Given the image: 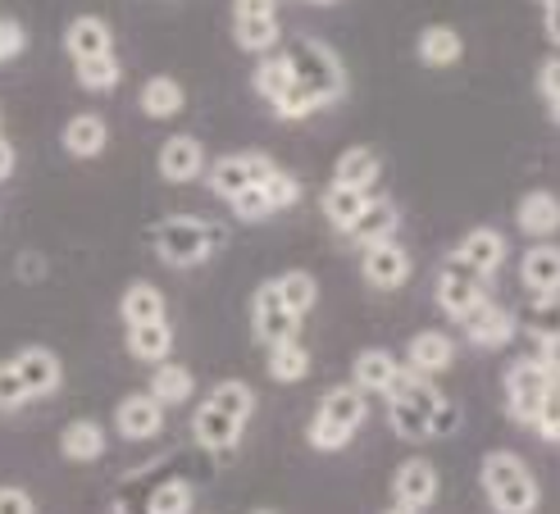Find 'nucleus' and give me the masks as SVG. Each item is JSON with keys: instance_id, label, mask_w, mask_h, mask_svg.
<instances>
[{"instance_id": "nucleus-46", "label": "nucleus", "mask_w": 560, "mask_h": 514, "mask_svg": "<svg viewBox=\"0 0 560 514\" xmlns=\"http://www.w3.org/2000/svg\"><path fill=\"white\" fill-rule=\"evenodd\" d=\"M460 428V410L452 406V401H442L433 414H429V437H452Z\"/></svg>"}, {"instance_id": "nucleus-4", "label": "nucleus", "mask_w": 560, "mask_h": 514, "mask_svg": "<svg viewBox=\"0 0 560 514\" xmlns=\"http://www.w3.org/2000/svg\"><path fill=\"white\" fill-rule=\"evenodd\" d=\"M370 406H365V392L360 387H332L324 392V401L315 410V423H311V446L315 451H342L355 428L365 423Z\"/></svg>"}, {"instance_id": "nucleus-25", "label": "nucleus", "mask_w": 560, "mask_h": 514, "mask_svg": "<svg viewBox=\"0 0 560 514\" xmlns=\"http://www.w3.org/2000/svg\"><path fill=\"white\" fill-rule=\"evenodd\" d=\"M415 50H419V60H424L429 69H446V65H456L460 55H465V42H460L456 27L433 23V27H424V33H419Z\"/></svg>"}, {"instance_id": "nucleus-19", "label": "nucleus", "mask_w": 560, "mask_h": 514, "mask_svg": "<svg viewBox=\"0 0 560 514\" xmlns=\"http://www.w3.org/2000/svg\"><path fill=\"white\" fill-rule=\"evenodd\" d=\"M452 255H460V260H465L474 273L488 278V273L501 269V260H506V237L492 233V227H474V233H465V242H460Z\"/></svg>"}, {"instance_id": "nucleus-1", "label": "nucleus", "mask_w": 560, "mask_h": 514, "mask_svg": "<svg viewBox=\"0 0 560 514\" xmlns=\"http://www.w3.org/2000/svg\"><path fill=\"white\" fill-rule=\"evenodd\" d=\"M483 492L497 514H534L538 510V478L528 474V465L515 451H492L483 455Z\"/></svg>"}, {"instance_id": "nucleus-36", "label": "nucleus", "mask_w": 560, "mask_h": 514, "mask_svg": "<svg viewBox=\"0 0 560 514\" xmlns=\"http://www.w3.org/2000/svg\"><path fill=\"white\" fill-rule=\"evenodd\" d=\"M250 78H256V92H260L269 105H278V96L292 87V69H288L283 55H269V60H260Z\"/></svg>"}, {"instance_id": "nucleus-12", "label": "nucleus", "mask_w": 560, "mask_h": 514, "mask_svg": "<svg viewBox=\"0 0 560 514\" xmlns=\"http://www.w3.org/2000/svg\"><path fill=\"white\" fill-rule=\"evenodd\" d=\"M65 50H69L73 65L101 60V55H115V33H109V23L101 14H78L65 27Z\"/></svg>"}, {"instance_id": "nucleus-33", "label": "nucleus", "mask_w": 560, "mask_h": 514, "mask_svg": "<svg viewBox=\"0 0 560 514\" xmlns=\"http://www.w3.org/2000/svg\"><path fill=\"white\" fill-rule=\"evenodd\" d=\"M370 201H374V196H370V191H360V187H342V183H332V187L324 191V201H319V206H324L328 223H332V227H338V233H342V227H347V223H351V219H355L360 210H365Z\"/></svg>"}, {"instance_id": "nucleus-23", "label": "nucleus", "mask_w": 560, "mask_h": 514, "mask_svg": "<svg viewBox=\"0 0 560 514\" xmlns=\"http://www.w3.org/2000/svg\"><path fill=\"white\" fill-rule=\"evenodd\" d=\"M105 446H109L105 428L96 419H73V423H65V433H60V451H65V460H73V465L101 460Z\"/></svg>"}, {"instance_id": "nucleus-31", "label": "nucleus", "mask_w": 560, "mask_h": 514, "mask_svg": "<svg viewBox=\"0 0 560 514\" xmlns=\"http://www.w3.org/2000/svg\"><path fill=\"white\" fill-rule=\"evenodd\" d=\"M273 288H278V296H283V305L296 314V319H305V314L315 309V301H319V282L305 269H288L283 278H273Z\"/></svg>"}, {"instance_id": "nucleus-48", "label": "nucleus", "mask_w": 560, "mask_h": 514, "mask_svg": "<svg viewBox=\"0 0 560 514\" xmlns=\"http://www.w3.org/2000/svg\"><path fill=\"white\" fill-rule=\"evenodd\" d=\"M0 514H37V505L23 488H0Z\"/></svg>"}, {"instance_id": "nucleus-9", "label": "nucleus", "mask_w": 560, "mask_h": 514, "mask_svg": "<svg viewBox=\"0 0 560 514\" xmlns=\"http://www.w3.org/2000/svg\"><path fill=\"white\" fill-rule=\"evenodd\" d=\"M397 223H401V210L397 201H387V196H378V201H370L365 210H360L347 227H342V242L351 246H378V242H392V233H397Z\"/></svg>"}, {"instance_id": "nucleus-21", "label": "nucleus", "mask_w": 560, "mask_h": 514, "mask_svg": "<svg viewBox=\"0 0 560 514\" xmlns=\"http://www.w3.org/2000/svg\"><path fill=\"white\" fill-rule=\"evenodd\" d=\"M60 141H65V151L73 160H96L105 151V141H109V128H105L101 114H73V119L65 124Z\"/></svg>"}, {"instance_id": "nucleus-16", "label": "nucleus", "mask_w": 560, "mask_h": 514, "mask_svg": "<svg viewBox=\"0 0 560 514\" xmlns=\"http://www.w3.org/2000/svg\"><path fill=\"white\" fill-rule=\"evenodd\" d=\"M392 492H397V505L424 510V505H433V497H438V469L415 455V460H406V465L397 469V478H392Z\"/></svg>"}, {"instance_id": "nucleus-34", "label": "nucleus", "mask_w": 560, "mask_h": 514, "mask_svg": "<svg viewBox=\"0 0 560 514\" xmlns=\"http://www.w3.org/2000/svg\"><path fill=\"white\" fill-rule=\"evenodd\" d=\"M206 406L223 410V414H233V419H250V410H256V392H250V383L242 378H229V383H219L210 396H206Z\"/></svg>"}, {"instance_id": "nucleus-58", "label": "nucleus", "mask_w": 560, "mask_h": 514, "mask_svg": "<svg viewBox=\"0 0 560 514\" xmlns=\"http://www.w3.org/2000/svg\"><path fill=\"white\" fill-rule=\"evenodd\" d=\"M542 5H547V0H542Z\"/></svg>"}, {"instance_id": "nucleus-26", "label": "nucleus", "mask_w": 560, "mask_h": 514, "mask_svg": "<svg viewBox=\"0 0 560 514\" xmlns=\"http://www.w3.org/2000/svg\"><path fill=\"white\" fill-rule=\"evenodd\" d=\"M137 105H142L147 119H174V114H183L187 105V92H183V82L178 78H147V87L142 96H137Z\"/></svg>"}, {"instance_id": "nucleus-41", "label": "nucleus", "mask_w": 560, "mask_h": 514, "mask_svg": "<svg viewBox=\"0 0 560 514\" xmlns=\"http://www.w3.org/2000/svg\"><path fill=\"white\" fill-rule=\"evenodd\" d=\"M265 187V196H269V206H273V214L278 210H288V206H296L301 201V183L292 178V174H283V168H273V174L260 183Z\"/></svg>"}, {"instance_id": "nucleus-37", "label": "nucleus", "mask_w": 560, "mask_h": 514, "mask_svg": "<svg viewBox=\"0 0 560 514\" xmlns=\"http://www.w3.org/2000/svg\"><path fill=\"white\" fill-rule=\"evenodd\" d=\"M233 37L242 50H273L278 46V19H233Z\"/></svg>"}, {"instance_id": "nucleus-55", "label": "nucleus", "mask_w": 560, "mask_h": 514, "mask_svg": "<svg viewBox=\"0 0 560 514\" xmlns=\"http://www.w3.org/2000/svg\"><path fill=\"white\" fill-rule=\"evenodd\" d=\"M109 514H124V510H109Z\"/></svg>"}, {"instance_id": "nucleus-13", "label": "nucleus", "mask_w": 560, "mask_h": 514, "mask_svg": "<svg viewBox=\"0 0 560 514\" xmlns=\"http://www.w3.org/2000/svg\"><path fill=\"white\" fill-rule=\"evenodd\" d=\"M206 174V147L191 132H174L160 147V178L170 183H196Z\"/></svg>"}, {"instance_id": "nucleus-6", "label": "nucleus", "mask_w": 560, "mask_h": 514, "mask_svg": "<svg viewBox=\"0 0 560 514\" xmlns=\"http://www.w3.org/2000/svg\"><path fill=\"white\" fill-rule=\"evenodd\" d=\"M551 392V374L538 364V360H515L506 369V401H511V414L520 423H538V410Z\"/></svg>"}, {"instance_id": "nucleus-32", "label": "nucleus", "mask_w": 560, "mask_h": 514, "mask_svg": "<svg viewBox=\"0 0 560 514\" xmlns=\"http://www.w3.org/2000/svg\"><path fill=\"white\" fill-rule=\"evenodd\" d=\"M305 374H311V351H305L296 337L269 347V378L273 383H301Z\"/></svg>"}, {"instance_id": "nucleus-35", "label": "nucleus", "mask_w": 560, "mask_h": 514, "mask_svg": "<svg viewBox=\"0 0 560 514\" xmlns=\"http://www.w3.org/2000/svg\"><path fill=\"white\" fill-rule=\"evenodd\" d=\"M73 73H78V87H88V92H115L119 78H124V65H119V55H101V60L73 65Z\"/></svg>"}, {"instance_id": "nucleus-15", "label": "nucleus", "mask_w": 560, "mask_h": 514, "mask_svg": "<svg viewBox=\"0 0 560 514\" xmlns=\"http://www.w3.org/2000/svg\"><path fill=\"white\" fill-rule=\"evenodd\" d=\"M465 332H469V341L479 351H501V347H511V337H515V314L492 305V301H483L465 319Z\"/></svg>"}, {"instance_id": "nucleus-44", "label": "nucleus", "mask_w": 560, "mask_h": 514, "mask_svg": "<svg viewBox=\"0 0 560 514\" xmlns=\"http://www.w3.org/2000/svg\"><path fill=\"white\" fill-rule=\"evenodd\" d=\"M19 406H27V387L19 378L14 360H0V410H19Z\"/></svg>"}, {"instance_id": "nucleus-42", "label": "nucleus", "mask_w": 560, "mask_h": 514, "mask_svg": "<svg viewBox=\"0 0 560 514\" xmlns=\"http://www.w3.org/2000/svg\"><path fill=\"white\" fill-rule=\"evenodd\" d=\"M233 214L242 219V223H260V219H269L273 214V206H269V196H265V187H246L242 196H233Z\"/></svg>"}, {"instance_id": "nucleus-30", "label": "nucleus", "mask_w": 560, "mask_h": 514, "mask_svg": "<svg viewBox=\"0 0 560 514\" xmlns=\"http://www.w3.org/2000/svg\"><path fill=\"white\" fill-rule=\"evenodd\" d=\"M191 369L187 364H174V360H164L160 369H155V374H151V396H155V401L160 406H183L187 401V396H191Z\"/></svg>"}, {"instance_id": "nucleus-20", "label": "nucleus", "mask_w": 560, "mask_h": 514, "mask_svg": "<svg viewBox=\"0 0 560 514\" xmlns=\"http://www.w3.org/2000/svg\"><path fill=\"white\" fill-rule=\"evenodd\" d=\"M515 219H520V233L547 242L551 233H560V201L551 191H528L515 210Z\"/></svg>"}, {"instance_id": "nucleus-39", "label": "nucleus", "mask_w": 560, "mask_h": 514, "mask_svg": "<svg viewBox=\"0 0 560 514\" xmlns=\"http://www.w3.org/2000/svg\"><path fill=\"white\" fill-rule=\"evenodd\" d=\"M524 328L534 332L538 341L560 337V296H538L534 305L524 309Z\"/></svg>"}, {"instance_id": "nucleus-2", "label": "nucleus", "mask_w": 560, "mask_h": 514, "mask_svg": "<svg viewBox=\"0 0 560 514\" xmlns=\"http://www.w3.org/2000/svg\"><path fill=\"white\" fill-rule=\"evenodd\" d=\"M223 246V233L210 219H191V214H174L155 227V250L164 265L187 269V265H206L210 255Z\"/></svg>"}, {"instance_id": "nucleus-18", "label": "nucleus", "mask_w": 560, "mask_h": 514, "mask_svg": "<svg viewBox=\"0 0 560 514\" xmlns=\"http://www.w3.org/2000/svg\"><path fill=\"white\" fill-rule=\"evenodd\" d=\"M242 428H246L242 419L223 414L214 406H201L196 419H191V437H196V446H206V451H233L242 442Z\"/></svg>"}, {"instance_id": "nucleus-38", "label": "nucleus", "mask_w": 560, "mask_h": 514, "mask_svg": "<svg viewBox=\"0 0 560 514\" xmlns=\"http://www.w3.org/2000/svg\"><path fill=\"white\" fill-rule=\"evenodd\" d=\"M387 419H392V428H397V437H406V442L429 437V414L415 410L410 401H401V396H387Z\"/></svg>"}, {"instance_id": "nucleus-17", "label": "nucleus", "mask_w": 560, "mask_h": 514, "mask_svg": "<svg viewBox=\"0 0 560 514\" xmlns=\"http://www.w3.org/2000/svg\"><path fill=\"white\" fill-rule=\"evenodd\" d=\"M520 278H524V288H528V292H538V296H560V246L538 242L534 250H524Z\"/></svg>"}, {"instance_id": "nucleus-56", "label": "nucleus", "mask_w": 560, "mask_h": 514, "mask_svg": "<svg viewBox=\"0 0 560 514\" xmlns=\"http://www.w3.org/2000/svg\"><path fill=\"white\" fill-rule=\"evenodd\" d=\"M256 514H269V510H256Z\"/></svg>"}, {"instance_id": "nucleus-43", "label": "nucleus", "mask_w": 560, "mask_h": 514, "mask_svg": "<svg viewBox=\"0 0 560 514\" xmlns=\"http://www.w3.org/2000/svg\"><path fill=\"white\" fill-rule=\"evenodd\" d=\"M273 109H278V119H305V114H315V109H324V105H319L311 92H305L301 82H292V87H288L283 96H278V105H273Z\"/></svg>"}, {"instance_id": "nucleus-5", "label": "nucleus", "mask_w": 560, "mask_h": 514, "mask_svg": "<svg viewBox=\"0 0 560 514\" xmlns=\"http://www.w3.org/2000/svg\"><path fill=\"white\" fill-rule=\"evenodd\" d=\"M483 301H488L483 296V278L474 273L460 255H446V265L438 273V305H442V314H452V319L465 324Z\"/></svg>"}, {"instance_id": "nucleus-47", "label": "nucleus", "mask_w": 560, "mask_h": 514, "mask_svg": "<svg viewBox=\"0 0 560 514\" xmlns=\"http://www.w3.org/2000/svg\"><path fill=\"white\" fill-rule=\"evenodd\" d=\"M538 92L547 96V105L560 101V55H551V60L538 69Z\"/></svg>"}, {"instance_id": "nucleus-28", "label": "nucleus", "mask_w": 560, "mask_h": 514, "mask_svg": "<svg viewBox=\"0 0 560 514\" xmlns=\"http://www.w3.org/2000/svg\"><path fill=\"white\" fill-rule=\"evenodd\" d=\"M378 174H383L378 151H374V147H351V151H342V160H338V178H332V183L370 191V187L378 183Z\"/></svg>"}, {"instance_id": "nucleus-24", "label": "nucleus", "mask_w": 560, "mask_h": 514, "mask_svg": "<svg viewBox=\"0 0 560 514\" xmlns=\"http://www.w3.org/2000/svg\"><path fill=\"white\" fill-rule=\"evenodd\" d=\"M452 355H456V347H452V337L446 332H415L410 337V347H406V360H410V369L415 374H442L446 364H452Z\"/></svg>"}, {"instance_id": "nucleus-49", "label": "nucleus", "mask_w": 560, "mask_h": 514, "mask_svg": "<svg viewBox=\"0 0 560 514\" xmlns=\"http://www.w3.org/2000/svg\"><path fill=\"white\" fill-rule=\"evenodd\" d=\"M233 19H273V0H233Z\"/></svg>"}, {"instance_id": "nucleus-11", "label": "nucleus", "mask_w": 560, "mask_h": 514, "mask_svg": "<svg viewBox=\"0 0 560 514\" xmlns=\"http://www.w3.org/2000/svg\"><path fill=\"white\" fill-rule=\"evenodd\" d=\"M14 369H19L23 387H27V401L60 392V383H65V364H60V355L46 351V347H23V351L14 355Z\"/></svg>"}, {"instance_id": "nucleus-53", "label": "nucleus", "mask_w": 560, "mask_h": 514, "mask_svg": "<svg viewBox=\"0 0 560 514\" xmlns=\"http://www.w3.org/2000/svg\"><path fill=\"white\" fill-rule=\"evenodd\" d=\"M387 514H419V510H406V505H397V510H387Z\"/></svg>"}, {"instance_id": "nucleus-22", "label": "nucleus", "mask_w": 560, "mask_h": 514, "mask_svg": "<svg viewBox=\"0 0 560 514\" xmlns=\"http://www.w3.org/2000/svg\"><path fill=\"white\" fill-rule=\"evenodd\" d=\"M397 374H401L397 355L383 351V347H370V351H360V355H355V387H360V392L387 396L392 383H397Z\"/></svg>"}, {"instance_id": "nucleus-7", "label": "nucleus", "mask_w": 560, "mask_h": 514, "mask_svg": "<svg viewBox=\"0 0 560 514\" xmlns=\"http://www.w3.org/2000/svg\"><path fill=\"white\" fill-rule=\"evenodd\" d=\"M273 160L260 155V151H242V155H229V160H219L210 168V191L219 196V201H233V196H242L246 187H260L269 174H273Z\"/></svg>"}, {"instance_id": "nucleus-40", "label": "nucleus", "mask_w": 560, "mask_h": 514, "mask_svg": "<svg viewBox=\"0 0 560 514\" xmlns=\"http://www.w3.org/2000/svg\"><path fill=\"white\" fill-rule=\"evenodd\" d=\"M147 514H191V482H183V478L160 482L147 501Z\"/></svg>"}, {"instance_id": "nucleus-54", "label": "nucleus", "mask_w": 560, "mask_h": 514, "mask_svg": "<svg viewBox=\"0 0 560 514\" xmlns=\"http://www.w3.org/2000/svg\"><path fill=\"white\" fill-rule=\"evenodd\" d=\"M315 5H328V0H315Z\"/></svg>"}, {"instance_id": "nucleus-57", "label": "nucleus", "mask_w": 560, "mask_h": 514, "mask_svg": "<svg viewBox=\"0 0 560 514\" xmlns=\"http://www.w3.org/2000/svg\"><path fill=\"white\" fill-rule=\"evenodd\" d=\"M556 446H560V437H556Z\"/></svg>"}, {"instance_id": "nucleus-51", "label": "nucleus", "mask_w": 560, "mask_h": 514, "mask_svg": "<svg viewBox=\"0 0 560 514\" xmlns=\"http://www.w3.org/2000/svg\"><path fill=\"white\" fill-rule=\"evenodd\" d=\"M542 33H547V42L560 46V0H547L542 5Z\"/></svg>"}, {"instance_id": "nucleus-3", "label": "nucleus", "mask_w": 560, "mask_h": 514, "mask_svg": "<svg viewBox=\"0 0 560 514\" xmlns=\"http://www.w3.org/2000/svg\"><path fill=\"white\" fill-rule=\"evenodd\" d=\"M283 60H288V69H292V82H301L305 92H311L319 105H332L342 92H347V73H342V65H338V55H332L324 42H292L288 50H283Z\"/></svg>"}, {"instance_id": "nucleus-45", "label": "nucleus", "mask_w": 560, "mask_h": 514, "mask_svg": "<svg viewBox=\"0 0 560 514\" xmlns=\"http://www.w3.org/2000/svg\"><path fill=\"white\" fill-rule=\"evenodd\" d=\"M27 50V37H23V27L14 19H0V65L14 60V55Z\"/></svg>"}, {"instance_id": "nucleus-29", "label": "nucleus", "mask_w": 560, "mask_h": 514, "mask_svg": "<svg viewBox=\"0 0 560 514\" xmlns=\"http://www.w3.org/2000/svg\"><path fill=\"white\" fill-rule=\"evenodd\" d=\"M128 351L137 355V360H147V364H164L170 360V351H174V332H170V324H132L128 328Z\"/></svg>"}, {"instance_id": "nucleus-52", "label": "nucleus", "mask_w": 560, "mask_h": 514, "mask_svg": "<svg viewBox=\"0 0 560 514\" xmlns=\"http://www.w3.org/2000/svg\"><path fill=\"white\" fill-rule=\"evenodd\" d=\"M14 160H19V155H14V141H10V137H0V183L14 174Z\"/></svg>"}, {"instance_id": "nucleus-50", "label": "nucleus", "mask_w": 560, "mask_h": 514, "mask_svg": "<svg viewBox=\"0 0 560 514\" xmlns=\"http://www.w3.org/2000/svg\"><path fill=\"white\" fill-rule=\"evenodd\" d=\"M542 347V355H538V364L551 374V383H560V337H551V341H538Z\"/></svg>"}, {"instance_id": "nucleus-10", "label": "nucleus", "mask_w": 560, "mask_h": 514, "mask_svg": "<svg viewBox=\"0 0 560 514\" xmlns=\"http://www.w3.org/2000/svg\"><path fill=\"white\" fill-rule=\"evenodd\" d=\"M360 273H365L370 288L378 292H392L401 288L410 278V250L401 242H378V246H365V260H360Z\"/></svg>"}, {"instance_id": "nucleus-8", "label": "nucleus", "mask_w": 560, "mask_h": 514, "mask_svg": "<svg viewBox=\"0 0 560 514\" xmlns=\"http://www.w3.org/2000/svg\"><path fill=\"white\" fill-rule=\"evenodd\" d=\"M296 314L283 305V296H278L273 282H265V288L256 292V305H250V332H256L260 347H278V341H292L296 337Z\"/></svg>"}, {"instance_id": "nucleus-27", "label": "nucleus", "mask_w": 560, "mask_h": 514, "mask_svg": "<svg viewBox=\"0 0 560 514\" xmlns=\"http://www.w3.org/2000/svg\"><path fill=\"white\" fill-rule=\"evenodd\" d=\"M119 309H124V324H128V328H132V324H160V319H164V296H160L155 282L137 278V282H128V288H124Z\"/></svg>"}, {"instance_id": "nucleus-14", "label": "nucleus", "mask_w": 560, "mask_h": 514, "mask_svg": "<svg viewBox=\"0 0 560 514\" xmlns=\"http://www.w3.org/2000/svg\"><path fill=\"white\" fill-rule=\"evenodd\" d=\"M115 428L128 442H147V437H155L164 428V406L155 401L151 392H132V396H124L119 410H115Z\"/></svg>"}]
</instances>
